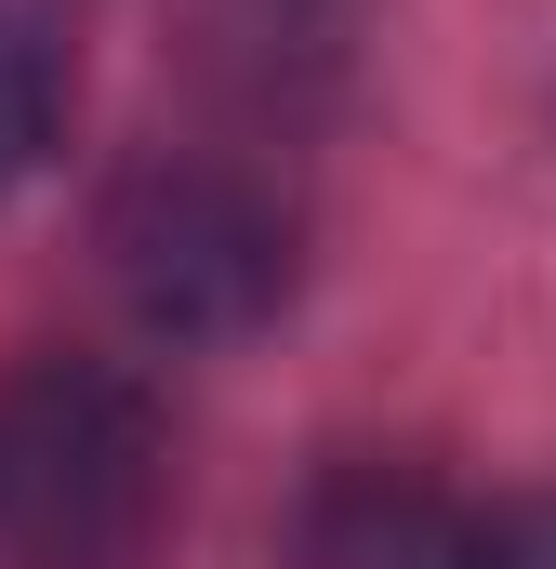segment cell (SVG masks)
I'll list each match as a JSON object with an SVG mask.
<instances>
[{
	"mask_svg": "<svg viewBox=\"0 0 556 569\" xmlns=\"http://www.w3.org/2000/svg\"><path fill=\"white\" fill-rule=\"evenodd\" d=\"M172 530V411L120 358L0 371V569H146Z\"/></svg>",
	"mask_w": 556,
	"mask_h": 569,
	"instance_id": "1",
	"label": "cell"
},
{
	"mask_svg": "<svg viewBox=\"0 0 556 569\" xmlns=\"http://www.w3.org/2000/svg\"><path fill=\"white\" fill-rule=\"evenodd\" d=\"M93 252H107L120 305L172 345H239L305 279L291 186L266 159H226V146H146L93 212Z\"/></svg>",
	"mask_w": 556,
	"mask_h": 569,
	"instance_id": "2",
	"label": "cell"
},
{
	"mask_svg": "<svg viewBox=\"0 0 556 569\" xmlns=\"http://www.w3.org/2000/svg\"><path fill=\"white\" fill-rule=\"evenodd\" d=\"M278 569H490V517L398 450H331L305 490H291V530Z\"/></svg>",
	"mask_w": 556,
	"mask_h": 569,
	"instance_id": "3",
	"label": "cell"
},
{
	"mask_svg": "<svg viewBox=\"0 0 556 569\" xmlns=\"http://www.w3.org/2000/svg\"><path fill=\"white\" fill-rule=\"evenodd\" d=\"M67 40L40 0H0V186H27L53 146H67Z\"/></svg>",
	"mask_w": 556,
	"mask_h": 569,
	"instance_id": "4",
	"label": "cell"
},
{
	"mask_svg": "<svg viewBox=\"0 0 556 569\" xmlns=\"http://www.w3.org/2000/svg\"><path fill=\"white\" fill-rule=\"evenodd\" d=\"M490 569H556V490L517 503V517H490Z\"/></svg>",
	"mask_w": 556,
	"mask_h": 569,
	"instance_id": "5",
	"label": "cell"
}]
</instances>
